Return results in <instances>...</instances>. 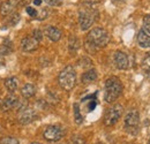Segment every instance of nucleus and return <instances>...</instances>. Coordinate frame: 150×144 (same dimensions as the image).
<instances>
[{
	"label": "nucleus",
	"mask_w": 150,
	"mask_h": 144,
	"mask_svg": "<svg viewBox=\"0 0 150 144\" xmlns=\"http://www.w3.org/2000/svg\"><path fill=\"white\" fill-rule=\"evenodd\" d=\"M110 42V36L106 30L103 28H94L89 31L87 40H86V49L89 52H96L98 49L105 47Z\"/></svg>",
	"instance_id": "nucleus-1"
},
{
	"label": "nucleus",
	"mask_w": 150,
	"mask_h": 144,
	"mask_svg": "<svg viewBox=\"0 0 150 144\" xmlns=\"http://www.w3.org/2000/svg\"><path fill=\"white\" fill-rule=\"evenodd\" d=\"M122 93V84L121 81L118 77H110L105 81V88H104V99L106 103L115 102Z\"/></svg>",
	"instance_id": "nucleus-2"
},
{
	"label": "nucleus",
	"mask_w": 150,
	"mask_h": 144,
	"mask_svg": "<svg viewBox=\"0 0 150 144\" xmlns=\"http://www.w3.org/2000/svg\"><path fill=\"white\" fill-rule=\"evenodd\" d=\"M59 85L66 91H71L76 84V73L72 66L65 67L58 76Z\"/></svg>",
	"instance_id": "nucleus-3"
},
{
	"label": "nucleus",
	"mask_w": 150,
	"mask_h": 144,
	"mask_svg": "<svg viewBox=\"0 0 150 144\" xmlns=\"http://www.w3.org/2000/svg\"><path fill=\"white\" fill-rule=\"evenodd\" d=\"M98 18V12L94 9L91 6H88L87 8H82L79 12V24L82 31L88 30Z\"/></svg>",
	"instance_id": "nucleus-4"
},
{
	"label": "nucleus",
	"mask_w": 150,
	"mask_h": 144,
	"mask_svg": "<svg viewBox=\"0 0 150 144\" xmlns=\"http://www.w3.org/2000/svg\"><path fill=\"white\" fill-rule=\"evenodd\" d=\"M124 127L125 130L131 134V135H136L140 129V114L136 109H131L124 120Z\"/></svg>",
	"instance_id": "nucleus-5"
},
{
	"label": "nucleus",
	"mask_w": 150,
	"mask_h": 144,
	"mask_svg": "<svg viewBox=\"0 0 150 144\" xmlns=\"http://www.w3.org/2000/svg\"><path fill=\"white\" fill-rule=\"evenodd\" d=\"M124 113V107L120 105V104H115L113 105L112 107H110L105 115H104V124L105 126H113L118 122V120L121 118Z\"/></svg>",
	"instance_id": "nucleus-6"
},
{
	"label": "nucleus",
	"mask_w": 150,
	"mask_h": 144,
	"mask_svg": "<svg viewBox=\"0 0 150 144\" xmlns=\"http://www.w3.org/2000/svg\"><path fill=\"white\" fill-rule=\"evenodd\" d=\"M65 135V130L60 126H49L44 130V138L50 142H58Z\"/></svg>",
	"instance_id": "nucleus-7"
},
{
	"label": "nucleus",
	"mask_w": 150,
	"mask_h": 144,
	"mask_svg": "<svg viewBox=\"0 0 150 144\" xmlns=\"http://www.w3.org/2000/svg\"><path fill=\"white\" fill-rule=\"evenodd\" d=\"M113 62L115 65V67L120 71H126L129 67V59L127 56V54L121 52V51H117L113 55Z\"/></svg>",
	"instance_id": "nucleus-8"
},
{
	"label": "nucleus",
	"mask_w": 150,
	"mask_h": 144,
	"mask_svg": "<svg viewBox=\"0 0 150 144\" xmlns=\"http://www.w3.org/2000/svg\"><path fill=\"white\" fill-rule=\"evenodd\" d=\"M37 118V113L33 108H24L19 112V122L21 125H29Z\"/></svg>",
	"instance_id": "nucleus-9"
},
{
	"label": "nucleus",
	"mask_w": 150,
	"mask_h": 144,
	"mask_svg": "<svg viewBox=\"0 0 150 144\" xmlns=\"http://www.w3.org/2000/svg\"><path fill=\"white\" fill-rule=\"evenodd\" d=\"M19 5V1L18 0H6L4 4H1L0 6V14L2 16H8L11 15L12 13L15 12L16 7Z\"/></svg>",
	"instance_id": "nucleus-10"
},
{
	"label": "nucleus",
	"mask_w": 150,
	"mask_h": 144,
	"mask_svg": "<svg viewBox=\"0 0 150 144\" xmlns=\"http://www.w3.org/2000/svg\"><path fill=\"white\" fill-rule=\"evenodd\" d=\"M38 44H39V42L37 39H35L34 37H24L21 42V49L24 52H33L38 49Z\"/></svg>",
	"instance_id": "nucleus-11"
},
{
	"label": "nucleus",
	"mask_w": 150,
	"mask_h": 144,
	"mask_svg": "<svg viewBox=\"0 0 150 144\" xmlns=\"http://www.w3.org/2000/svg\"><path fill=\"white\" fill-rule=\"evenodd\" d=\"M19 99H18V97L15 96V95H11L9 97H7V98H5L1 103H0V108L2 109V111H9V109H12V108L16 107V106H19Z\"/></svg>",
	"instance_id": "nucleus-12"
},
{
	"label": "nucleus",
	"mask_w": 150,
	"mask_h": 144,
	"mask_svg": "<svg viewBox=\"0 0 150 144\" xmlns=\"http://www.w3.org/2000/svg\"><path fill=\"white\" fill-rule=\"evenodd\" d=\"M137 44L142 49H150V35L143 29H141L137 34Z\"/></svg>",
	"instance_id": "nucleus-13"
},
{
	"label": "nucleus",
	"mask_w": 150,
	"mask_h": 144,
	"mask_svg": "<svg viewBox=\"0 0 150 144\" xmlns=\"http://www.w3.org/2000/svg\"><path fill=\"white\" fill-rule=\"evenodd\" d=\"M45 35H46V37H47L51 42H58V40H60L62 34H61V31H60L58 28L50 25V27H47V28L45 29Z\"/></svg>",
	"instance_id": "nucleus-14"
},
{
	"label": "nucleus",
	"mask_w": 150,
	"mask_h": 144,
	"mask_svg": "<svg viewBox=\"0 0 150 144\" xmlns=\"http://www.w3.org/2000/svg\"><path fill=\"white\" fill-rule=\"evenodd\" d=\"M35 93H36V87H35L33 83H27V84H24L23 88H22V90H21L22 97L25 98V99H29V98L34 97Z\"/></svg>",
	"instance_id": "nucleus-15"
},
{
	"label": "nucleus",
	"mask_w": 150,
	"mask_h": 144,
	"mask_svg": "<svg viewBox=\"0 0 150 144\" xmlns=\"http://www.w3.org/2000/svg\"><path fill=\"white\" fill-rule=\"evenodd\" d=\"M18 85H19V81H18L16 77H8L5 81V87H6V89L9 91L11 93H14L16 91Z\"/></svg>",
	"instance_id": "nucleus-16"
},
{
	"label": "nucleus",
	"mask_w": 150,
	"mask_h": 144,
	"mask_svg": "<svg viewBox=\"0 0 150 144\" xmlns=\"http://www.w3.org/2000/svg\"><path fill=\"white\" fill-rule=\"evenodd\" d=\"M97 80V72L96 69H89L82 75V82L84 84H88V83H91Z\"/></svg>",
	"instance_id": "nucleus-17"
},
{
	"label": "nucleus",
	"mask_w": 150,
	"mask_h": 144,
	"mask_svg": "<svg viewBox=\"0 0 150 144\" xmlns=\"http://www.w3.org/2000/svg\"><path fill=\"white\" fill-rule=\"evenodd\" d=\"M81 44H80V40L76 38L75 36H71L68 39V49L71 52H76L79 49H80Z\"/></svg>",
	"instance_id": "nucleus-18"
},
{
	"label": "nucleus",
	"mask_w": 150,
	"mask_h": 144,
	"mask_svg": "<svg viewBox=\"0 0 150 144\" xmlns=\"http://www.w3.org/2000/svg\"><path fill=\"white\" fill-rule=\"evenodd\" d=\"M73 108H74V119H75V122L77 125H81L83 122V116L81 114V109H80V105L77 103H75L73 105Z\"/></svg>",
	"instance_id": "nucleus-19"
},
{
	"label": "nucleus",
	"mask_w": 150,
	"mask_h": 144,
	"mask_svg": "<svg viewBox=\"0 0 150 144\" xmlns=\"http://www.w3.org/2000/svg\"><path fill=\"white\" fill-rule=\"evenodd\" d=\"M19 21H20L19 14H18V13H12L9 18H8V25H9V27H13V25H15Z\"/></svg>",
	"instance_id": "nucleus-20"
},
{
	"label": "nucleus",
	"mask_w": 150,
	"mask_h": 144,
	"mask_svg": "<svg viewBox=\"0 0 150 144\" xmlns=\"http://www.w3.org/2000/svg\"><path fill=\"white\" fill-rule=\"evenodd\" d=\"M142 67L147 72L150 69V52H148V53L144 55V58L142 60Z\"/></svg>",
	"instance_id": "nucleus-21"
},
{
	"label": "nucleus",
	"mask_w": 150,
	"mask_h": 144,
	"mask_svg": "<svg viewBox=\"0 0 150 144\" xmlns=\"http://www.w3.org/2000/svg\"><path fill=\"white\" fill-rule=\"evenodd\" d=\"M68 144H86V141H84V138H83L82 136L75 135V136H73V137L68 141Z\"/></svg>",
	"instance_id": "nucleus-22"
},
{
	"label": "nucleus",
	"mask_w": 150,
	"mask_h": 144,
	"mask_svg": "<svg viewBox=\"0 0 150 144\" xmlns=\"http://www.w3.org/2000/svg\"><path fill=\"white\" fill-rule=\"evenodd\" d=\"M147 34L150 35V14L146 15L143 18V28H142Z\"/></svg>",
	"instance_id": "nucleus-23"
},
{
	"label": "nucleus",
	"mask_w": 150,
	"mask_h": 144,
	"mask_svg": "<svg viewBox=\"0 0 150 144\" xmlns=\"http://www.w3.org/2000/svg\"><path fill=\"white\" fill-rule=\"evenodd\" d=\"M0 144H19V141L14 137H5L0 141Z\"/></svg>",
	"instance_id": "nucleus-24"
},
{
	"label": "nucleus",
	"mask_w": 150,
	"mask_h": 144,
	"mask_svg": "<svg viewBox=\"0 0 150 144\" xmlns=\"http://www.w3.org/2000/svg\"><path fill=\"white\" fill-rule=\"evenodd\" d=\"M25 11H27V13H28L29 16H31V18H37V15H38L37 9H35V8H33V7H27Z\"/></svg>",
	"instance_id": "nucleus-25"
},
{
	"label": "nucleus",
	"mask_w": 150,
	"mask_h": 144,
	"mask_svg": "<svg viewBox=\"0 0 150 144\" xmlns=\"http://www.w3.org/2000/svg\"><path fill=\"white\" fill-rule=\"evenodd\" d=\"M33 37H34L35 39H37L38 42H40V40L43 39V32H42L39 29H36V30H34V32H33Z\"/></svg>",
	"instance_id": "nucleus-26"
},
{
	"label": "nucleus",
	"mask_w": 150,
	"mask_h": 144,
	"mask_svg": "<svg viewBox=\"0 0 150 144\" xmlns=\"http://www.w3.org/2000/svg\"><path fill=\"white\" fill-rule=\"evenodd\" d=\"M49 6H59L61 5L62 0H44Z\"/></svg>",
	"instance_id": "nucleus-27"
},
{
	"label": "nucleus",
	"mask_w": 150,
	"mask_h": 144,
	"mask_svg": "<svg viewBox=\"0 0 150 144\" xmlns=\"http://www.w3.org/2000/svg\"><path fill=\"white\" fill-rule=\"evenodd\" d=\"M34 4L36 6H39V5H42V0H34Z\"/></svg>",
	"instance_id": "nucleus-28"
},
{
	"label": "nucleus",
	"mask_w": 150,
	"mask_h": 144,
	"mask_svg": "<svg viewBox=\"0 0 150 144\" xmlns=\"http://www.w3.org/2000/svg\"><path fill=\"white\" fill-rule=\"evenodd\" d=\"M28 2H29V0H24V1H21V5H22V6H25Z\"/></svg>",
	"instance_id": "nucleus-29"
},
{
	"label": "nucleus",
	"mask_w": 150,
	"mask_h": 144,
	"mask_svg": "<svg viewBox=\"0 0 150 144\" xmlns=\"http://www.w3.org/2000/svg\"><path fill=\"white\" fill-rule=\"evenodd\" d=\"M114 1H124V0H114Z\"/></svg>",
	"instance_id": "nucleus-30"
},
{
	"label": "nucleus",
	"mask_w": 150,
	"mask_h": 144,
	"mask_svg": "<svg viewBox=\"0 0 150 144\" xmlns=\"http://www.w3.org/2000/svg\"><path fill=\"white\" fill-rule=\"evenodd\" d=\"M148 144H150V137H149V141H148Z\"/></svg>",
	"instance_id": "nucleus-31"
},
{
	"label": "nucleus",
	"mask_w": 150,
	"mask_h": 144,
	"mask_svg": "<svg viewBox=\"0 0 150 144\" xmlns=\"http://www.w3.org/2000/svg\"><path fill=\"white\" fill-rule=\"evenodd\" d=\"M1 4H2V2H1V0H0V6H1Z\"/></svg>",
	"instance_id": "nucleus-32"
},
{
	"label": "nucleus",
	"mask_w": 150,
	"mask_h": 144,
	"mask_svg": "<svg viewBox=\"0 0 150 144\" xmlns=\"http://www.w3.org/2000/svg\"><path fill=\"white\" fill-rule=\"evenodd\" d=\"M31 144H40V143H31Z\"/></svg>",
	"instance_id": "nucleus-33"
},
{
	"label": "nucleus",
	"mask_w": 150,
	"mask_h": 144,
	"mask_svg": "<svg viewBox=\"0 0 150 144\" xmlns=\"http://www.w3.org/2000/svg\"><path fill=\"white\" fill-rule=\"evenodd\" d=\"M148 72H149V75H150V69H149V71H148Z\"/></svg>",
	"instance_id": "nucleus-34"
},
{
	"label": "nucleus",
	"mask_w": 150,
	"mask_h": 144,
	"mask_svg": "<svg viewBox=\"0 0 150 144\" xmlns=\"http://www.w3.org/2000/svg\"><path fill=\"white\" fill-rule=\"evenodd\" d=\"M0 103H1V102H0Z\"/></svg>",
	"instance_id": "nucleus-35"
},
{
	"label": "nucleus",
	"mask_w": 150,
	"mask_h": 144,
	"mask_svg": "<svg viewBox=\"0 0 150 144\" xmlns=\"http://www.w3.org/2000/svg\"><path fill=\"white\" fill-rule=\"evenodd\" d=\"M128 144H129V143H128Z\"/></svg>",
	"instance_id": "nucleus-36"
},
{
	"label": "nucleus",
	"mask_w": 150,
	"mask_h": 144,
	"mask_svg": "<svg viewBox=\"0 0 150 144\" xmlns=\"http://www.w3.org/2000/svg\"><path fill=\"white\" fill-rule=\"evenodd\" d=\"M99 144H100V143H99Z\"/></svg>",
	"instance_id": "nucleus-37"
}]
</instances>
